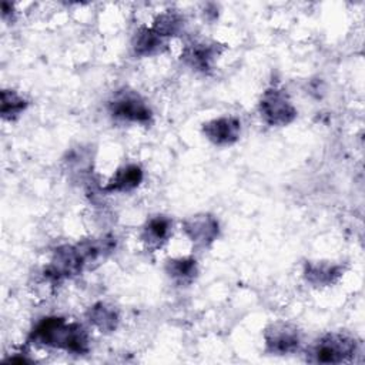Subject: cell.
Segmentation results:
<instances>
[{"label": "cell", "mask_w": 365, "mask_h": 365, "mask_svg": "<svg viewBox=\"0 0 365 365\" xmlns=\"http://www.w3.org/2000/svg\"><path fill=\"white\" fill-rule=\"evenodd\" d=\"M171 232V221L167 217L157 215L150 218L141 232V240L150 248L161 247Z\"/></svg>", "instance_id": "obj_11"}, {"label": "cell", "mask_w": 365, "mask_h": 365, "mask_svg": "<svg viewBox=\"0 0 365 365\" xmlns=\"http://www.w3.org/2000/svg\"><path fill=\"white\" fill-rule=\"evenodd\" d=\"M218 54H220V50L217 44L195 41L184 47L181 57L188 66L201 71H207L211 68Z\"/></svg>", "instance_id": "obj_9"}, {"label": "cell", "mask_w": 365, "mask_h": 365, "mask_svg": "<svg viewBox=\"0 0 365 365\" xmlns=\"http://www.w3.org/2000/svg\"><path fill=\"white\" fill-rule=\"evenodd\" d=\"M167 274L178 284H188L197 275V264L192 258H174L167 262Z\"/></svg>", "instance_id": "obj_15"}, {"label": "cell", "mask_w": 365, "mask_h": 365, "mask_svg": "<svg viewBox=\"0 0 365 365\" xmlns=\"http://www.w3.org/2000/svg\"><path fill=\"white\" fill-rule=\"evenodd\" d=\"M29 342L38 346L63 349L83 355L90 351V336L86 328L77 322H67L60 317H46L30 331Z\"/></svg>", "instance_id": "obj_1"}, {"label": "cell", "mask_w": 365, "mask_h": 365, "mask_svg": "<svg viewBox=\"0 0 365 365\" xmlns=\"http://www.w3.org/2000/svg\"><path fill=\"white\" fill-rule=\"evenodd\" d=\"M305 278L315 287H325L334 284L342 274L341 265L329 262H309L305 267Z\"/></svg>", "instance_id": "obj_12"}, {"label": "cell", "mask_w": 365, "mask_h": 365, "mask_svg": "<svg viewBox=\"0 0 365 365\" xmlns=\"http://www.w3.org/2000/svg\"><path fill=\"white\" fill-rule=\"evenodd\" d=\"M108 110L113 117L131 121V123H148L151 118V111L144 100L133 91H120L108 103Z\"/></svg>", "instance_id": "obj_5"}, {"label": "cell", "mask_w": 365, "mask_h": 365, "mask_svg": "<svg viewBox=\"0 0 365 365\" xmlns=\"http://www.w3.org/2000/svg\"><path fill=\"white\" fill-rule=\"evenodd\" d=\"M185 235L195 247H208L218 237V221L210 214H197L182 222Z\"/></svg>", "instance_id": "obj_7"}, {"label": "cell", "mask_w": 365, "mask_h": 365, "mask_svg": "<svg viewBox=\"0 0 365 365\" xmlns=\"http://www.w3.org/2000/svg\"><path fill=\"white\" fill-rule=\"evenodd\" d=\"M84 267L86 261L78 245H64L54 251L50 264L44 269V275L56 282L80 274Z\"/></svg>", "instance_id": "obj_4"}, {"label": "cell", "mask_w": 365, "mask_h": 365, "mask_svg": "<svg viewBox=\"0 0 365 365\" xmlns=\"http://www.w3.org/2000/svg\"><path fill=\"white\" fill-rule=\"evenodd\" d=\"M259 113L267 124L278 127L292 123L297 117V110L289 101L287 93L277 87H271L264 91L259 100Z\"/></svg>", "instance_id": "obj_3"}, {"label": "cell", "mask_w": 365, "mask_h": 365, "mask_svg": "<svg viewBox=\"0 0 365 365\" xmlns=\"http://www.w3.org/2000/svg\"><path fill=\"white\" fill-rule=\"evenodd\" d=\"M267 351L275 355L291 354L299 346V332L288 322L271 324L264 334Z\"/></svg>", "instance_id": "obj_6"}, {"label": "cell", "mask_w": 365, "mask_h": 365, "mask_svg": "<svg viewBox=\"0 0 365 365\" xmlns=\"http://www.w3.org/2000/svg\"><path fill=\"white\" fill-rule=\"evenodd\" d=\"M181 26H182V19L178 14L165 13V14H161L154 21V26L151 29L155 33H158L161 37H167V36H174L175 33H178Z\"/></svg>", "instance_id": "obj_17"}, {"label": "cell", "mask_w": 365, "mask_h": 365, "mask_svg": "<svg viewBox=\"0 0 365 365\" xmlns=\"http://www.w3.org/2000/svg\"><path fill=\"white\" fill-rule=\"evenodd\" d=\"M241 123L235 117H218L202 125L204 135L217 145H230L240 137Z\"/></svg>", "instance_id": "obj_8"}, {"label": "cell", "mask_w": 365, "mask_h": 365, "mask_svg": "<svg viewBox=\"0 0 365 365\" xmlns=\"http://www.w3.org/2000/svg\"><path fill=\"white\" fill-rule=\"evenodd\" d=\"M27 107V101L13 90L1 91V117L13 120Z\"/></svg>", "instance_id": "obj_16"}, {"label": "cell", "mask_w": 365, "mask_h": 365, "mask_svg": "<svg viewBox=\"0 0 365 365\" xmlns=\"http://www.w3.org/2000/svg\"><path fill=\"white\" fill-rule=\"evenodd\" d=\"M141 181H143L141 167L137 164H128L115 171V174L108 180L104 190L110 192H125L138 187Z\"/></svg>", "instance_id": "obj_10"}, {"label": "cell", "mask_w": 365, "mask_h": 365, "mask_svg": "<svg viewBox=\"0 0 365 365\" xmlns=\"http://www.w3.org/2000/svg\"><path fill=\"white\" fill-rule=\"evenodd\" d=\"M356 352V341L341 332L321 336L309 349L308 361L317 364H341L351 359Z\"/></svg>", "instance_id": "obj_2"}, {"label": "cell", "mask_w": 365, "mask_h": 365, "mask_svg": "<svg viewBox=\"0 0 365 365\" xmlns=\"http://www.w3.org/2000/svg\"><path fill=\"white\" fill-rule=\"evenodd\" d=\"M164 46L165 44L163 41V37L153 29L147 27L140 29L133 40V48L138 56H151L160 53Z\"/></svg>", "instance_id": "obj_14"}, {"label": "cell", "mask_w": 365, "mask_h": 365, "mask_svg": "<svg viewBox=\"0 0 365 365\" xmlns=\"http://www.w3.org/2000/svg\"><path fill=\"white\" fill-rule=\"evenodd\" d=\"M87 318L90 324H93L98 331L101 332H111L118 325V312L114 307L106 304V302H97L94 304L88 312Z\"/></svg>", "instance_id": "obj_13"}]
</instances>
